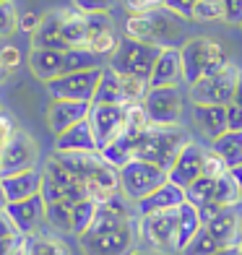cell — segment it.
Segmentation results:
<instances>
[{"label":"cell","instance_id":"16","mask_svg":"<svg viewBox=\"0 0 242 255\" xmlns=\"http://www.w3.org/2000/svg\"><path fill=\"white\" fill-rule=\"evenodd\" d=\"M91 104L89 102H71V99H52L47 107V128L52 135L65 133L68 128L89 120Z\"/></svg>","mask_w":242,"mask_h":255},{"label":"cell","instance_id":"21","mask_svg":"<svg viewBox=\"0 0 242 255\" xmlns=\"http://www.w3.org/2000/svg\"><path fill=\"white\" fill-rule=\"evenodd\" d=\"M0 188H3V195L8 203H18L39 195L42 190V169H29L21 172V175H10V177H0Z\"/></svg>","mask_w":242,"mask_h":255},{"label":"cell","instance_id":"45","mask_svg":"<svg viewBox=\"0 0 242 255\" xmlns=\"http://www.w3.org/2000/svg\"><path fill=\"white\" fill-rule=\"evenodd\" d=\"M0 60L5 63V68L10 73H13L18 68V63H21V52L13 47V44H5V47H0Z\"/></svg>","mask_w":242,"mask_h":255},{"label":"cell","instance_id":"25","mask_svg":"<svg viewBox=\"0 0 242 255\" xmlns=\"http://www.w3.org/2000/svg\"><path fill=\"white\" fill-rule=\"evenodd\" d=\"M29 68H31V73L37 76L39 81L50 84V81L60 78L63 71H65V52L31 47V52H29Z\"/></svg>","mask_w":242,"mask_h":255},{"label":"cell","instance_id":"7","mask_svg":"<svg viewBox=\"0 0 242 255\" xmlns=\"http://www.w3.org/2000/svg\"><path fill=\"white\" fill-rule=\"evenodd\" d=\"M118 177H120V193L133 203L143 201L146 195H151L164 182H169L167 169H161L156 164H148V161H141V159H133L125 167H120Z\"/></svg>","mask_w":242,"mask_h":255},{"label":"cell","instance_id":"30","mask_svg":"<svg viewBox=\"0 0 242 255\" xmlns=\"http://www.w3.org/2000/svg\"><path fill=\"white\" fill-rule=\"evenodd\" d=\"M214 203L222 206V208H232L242 203V193L237 188V182L232 177V172H227L224 177L216 180V190H214Z\"/></svg>","mask_w":242,"mask_h":255},{"label":"cell","instance_id":"4","mask_svg":"<svg viewBox=\"0 0 242 255\" xmlns=\"http://www.w3.org/2000/svg\"><path fill=\"white\" fill-rule=\"evenodd\" d=\"M138 235H141L143 250L154 253V255L182 253V242H180V208L148 214V216H138Z\"/></svg>","mask_w":242,"mask_h":255},{"label":"cell","instance_id":"44","mask_svg":"<svg viewBox=\"0 0 242 255\" xmlns=\"http://www.w3.org/2000/svg\"><path fill=\"white\" fill-rule=\"evenodd\" d=\"M24 248V235H10L0 240V255H18Z\"/></svg>","mask_w":242,"mask_h":255},{"label":"cell","instance_id":"36","mask_svg":"<svg viewBox=\"0 0 242 255\" xmlns=\"http://www.w3.org/2000/svg\"><path fill=\"white\" fill-rule=\"evenodd\" d=\"M224 18L222 0H198V5L193 10V21H219Z\"/></svg>","mask_w":242,"mask_h":255},{"label":"cell","instance_id":"6","mask_svg":"<svg viewBox=\"0 0 242 255\" xmlns=\"http://www.w3.org/2000/svg\"><path fill=\"white\" fill-rule=\"evenodd\" d=\"M164 47H156V44H146V42H135V39H128L122 37L115 55L107 60V65L112 71H118L122 76H133L138 81H146L151 78V71L159 60V55Z\"/></svg>","mask_w":242,"mask_h":255},{"label":"cell","instance_id":"14","mask_svg":"<svg viewBox=\"0 0 242 255\" xmlns=\"http://www.w3.org/2000/svg\"><path fill=\"white\" fill-rule=\"evenodd\" d=\"M206 151L209 148L206 146H201L198 141H188V146L180 151V156L175 159V164L169 167V182H175L177 188H190V185L198 180V177H203V161H206Z\"/></svg>","mask_w":242,"mask_h":255},{"label":"cell","instance_id":"56","mask_svg":"<svg viewBox=\"0 0 242 255\" xmlns=\"http://www.w3.org/2000/svg\"><path fill=\"white\" fill-rule=\"evenodd\" d=\"M0 3H5V0H0Z\"/></svg>","mask_w":242,"mask_h":255},{"label":"cell","instance_id":"43","mask_svg":"<svg viewBox=\"0 0 242 255\" xmlns=\"http://www.w3.org/2000/svg\"><path fill=\"white\" fill-rule=\"evenodd\" d=\"M125 8L133 13H151V10L164 8V0H125Z\"/></svg>","mask_w":242,"mask_h":255},{"label":"cell","instance_id":"47","mask_svg":"<svg viewBox=\"0 0 242 255\" xmlns=\"http://www.w3.org/2000/svg\"><path fill=\"white\" fill-rule=\"evenodd\" d=\"M39 21H42V16H37V13H21V18H18V29H21V31H26L29 37H31V34L37 31Z\"/></svg>","mask_w":242,"mask_h":255},{"label":"cell","instance_id":"22","mask_svg":"<svg viewBox=\"0 0 242 255\" xmlns=\"http://www.w3.org/2000/svg\"><path fill=\"white\" fill-rule=\"evenodd\" d=\"M185 203V190L177 188L175 182H164L159 190H154L151 195H146L143 201L135 203L138 216H148V214H159V211H172Z\"/></svg>","mask_w":242,"mask_h":255},{"label":"cell","instance_id":"41","mask_svg":"<svg viewBox=\"0 0 242 255\" xmlns=\"http://www.w3.org/2000/svg\"><path fill=\"white\" fill-rule=\"evenodd\" d=\"M39 195L44 198V206H52V203L65 201V195H63V190H60V185H55L50 177H44V175H42V190H39Z\"/></svg>","mask_w":242,"mask_h":255},{"label":"cell","instance_id":"46","mask_svg":"<svg viewBox=\"0 0 242 255\" xmlns=\"http://www.w3.org/2000/svg\"><path fill=\"white\" fill-rule=\"evenodd\" d=\"M227 128L242 133V107H237V104H227Z\"/></svg>","mask_w":242,"mask_h":255},{"label":"cell","instance_id":"12","mask_svg":"<svg viewBox=\"0 0 242 255\" xmlns=\"http://www.w3.org/2000/svg\"><path fill=\"white\" fill-rule=\"evenodd\" d=\"M39 161V146L34 141V135L26 133L24 128H18L16 135L10 138V143L0 161V177H10V175H21V172L37 169Z\"/></svg>","mask_w":242,"mask_h":255},{"label":"cell","instance_id":"51","mask_svg":"<svg viewBox=\"0 0 242 255\" xmlns=\"http://www.w3.org/2000/svg\"><path fill=\"white\" fill-rule=\"evenodd\" d=\"M10 76V71H8V68H5V63L3 60H0V84H3V81Z\"/></svg>","mask_w":242,"mask_h":255},{"label":"cell","instance_id":"3","mask_svg":"<svg viewBox=\"0 0 242 255\" xmlns=\"http://www.w3.org/2000/svg\"><path fill=\"white\" fill-rule=\"evenodd\" d=\"M182 55V71H185V84H198L201 78L219 73L222 68L232 63L229 52L211 37H193L180 47Z\"/></svg>","mask_w":242,"mask_h":255},{"label":"cell","instance_id":"55","mask_svg":"<svg viewBox=\"0 0 242 255\" xmlns=\"http://www.w3.org/2000/svg\"><path fill=\"white\" fill-rule=\"evenodd\" d=\"M237 253H240V255H242V242H240V245H237Z\"/></svg>","mask_w":242,"mask_h":255},{"label":"cell","instance_id":"53","mask_svg":"<svg viewBox=\"0 0 242 255\" xmlns=\"http://www.w3.org/2000/svg\"><path fill=\"white\" fill-rule=\"evenodd\" d=\"M5 206H8V201H5V195H3V188H0V214L5 211Z\"/></svg>","mask_w":242,"mask_h":255},{"label":"cell","instance_id":"17","mask_svg":"<svg viewBox=\"0 0 242 255\" xmlns=\"http://www.w3.org/2000/svg\"><path fill=\"white\" fill-rule=\"evenodd\" d=\"M63 21H65V8L47 10V13L42 16L37 31L31 34V47L65 52L68 44H65V39H63Z\"/></svg>","mask_w":242,"mask_h":255},{"label":"cell","instance_id":"35","mask_svg":"<svg viewBox=\"0 0 242 255\" xmlns=\"http://www.w3.org/2000/svg\"><path fill=\"white\" fill-rule=\"evenodd\" d=\"M18 18H21V13L16 10L13 0L0 3V39H8L18 31Z\"/></svg>","mask_w":242,"mask_h":255},{"label":"cell","instance_id":"39","mask_svg":"<svg viewBox=\"0 0 242 255\" xmlns=\"http://www.w3.org/2000/svg\"><path fill=\"white\" fill-rule=\"evenodd\" d=\"M198 5V0H164V8L169 13L180 16L182 21H193V10Z\"/></svg>","mask_w":242,"mask_h":255},{"label":"cell","instance_id":"9","mask_svg":"<svg viewBox=\"0 0 242 255\" xmlns=\"http://www.w3.org/2000/svg\"><path fill=\"white\" fill-rule=\"evenodd\" d=\"M237 78H240V68L235 63H229L219 73L206 76L198 84H193L188 97H190L193 104H222V107H227V104H232V99H235Z\"/></svg>","mask_w":242,"mask_h":255},{"label":"cell","instance_id":"24","mask_svg":"<svg viewBox=\"0 0 242 255\" xmlns=\"http://www.w3.org/2000/svg\"><path fill=\"white\" fill-rule=\"evenodd\" d=\"M55 154H73V151H99V146L94 141L89 120L78 123L73 128H68L65 133L55 135Z\"/></svg>","mask_w":242,"mask_h":255},{"label":"cell","instance_id":"20","mask_svg":"<svg viewBox=\"0 0 242 255\" xmlns=\"http://www.w3.org/2000/svg\"><path fill=\"white\" fill-rule=\"evenodd\" d=\"M180 81H185L182 71V55L180 47H164L159 55V60L148 78V89H161V86H180Z\"/></svg>","mask_w":242,"mask_h":255},{"label":"cell","instance_id":"57","mask_svg":"<svg viewBox=\"0 0 242 255\" xmlns=\"http://www.w3.org/2000/svg\"><path fill=\"white\" fill-rule=\"evenodd\" d=\"M18 255H21V253H18Z\"/></svg>","mask_w":242,"mask_h":255},{"label":"cell","instance_id":"23","mask_svg":"<svg viewBox=\"0 0 242 255\" xmlns=\"http://www.w3.org/2000/svg\"><path fill=\"white\" fill-rule=\"evenodd\" d=\"M193 123L198 125V130L211 143L229 130L227 128V107H222V104H193Z\"/></svg>","mask_w":242,"mask_h":255},{"label":"cell","instance_id":"37","mask_svg":"<svg viewBox=\"0 0 242 255\" xmlns=\"http://www.w3.org/2000/svg\"><path fill=\"white\" fill-rule=\"evenodd\" d=\"M16 130H18L16 118H13L10 112L0 110V161H3V154H5V148H8V143H10V138L16 135Z\"/></svg>","mask_w":242,"mask_h":255},{"label":"cell","instance_id":"5","mask_svg":"<svg viewBox=\"0 0 242 255\" xmlns=\"http://www.w3.org/2000/svg\"><path fill=\"white\" fill-rule=\"evenodd\" d=\"M138 245V219L110 229H89L78 237V250L84 255H133Z\"/></svg>","mask_w":242,"mask_h":255},{"label":"cell","instance_id":"42","mask_svg":"<svg viewBox=\"0 0 242 255\" xmlns=\"http://www.w3.org/2000/svg\"><path fill=\"white\" fill-rule=\"evenodd\" d=\"M222 10H224L222 21L232 26H242V0H222Z\"/></svg>","mask_w":242,"mask_h":255},{"label":"cell","instance_id":"27","mask_svg":"<svg viewBox=\"0 0 242 255\" xmlns=\"http://www.w3.org/2000/svg\"><path fill=\"white\" fill-rule=\"evenodd\" d=\"M21 255H71L68 245L55 235V232H34L24 237V248Z\"/></svg>","mask_w":242,"mask_h":255},{"label":"cell","instance_id":"40","mask_svg":"<svg viewBox=\"0 0 242 255\" xmlns=\"http://www.w3.org/2000/svg\"><path fill=\"white\" fill-rule=\"evenodd\" d=\"M118 0H73V8L84 10V13H110V8Z\"/></svg>","mask_w":242,"mask_h":255},{"label":"cell","instance_id":"49","mask_svg":"<svg viewBox=\"0 0 242 255\" xmlns=\"http://www.w3.org/2000/svg\"><path fill=\"white\" fill-rule=\"evenodd\" d=\"M232 104H237V107H242V71H240L237 86H235V99H232Z\"/></svg>","mask_w":242,"mask_h":255},{"label":"cell","instance_id":"50","mask_svg":"<svg viewBox=\"0 0 242 255\" xmlns=\"http://www.w3.org/2000/svg\"><path fill=\"white\" fill-rule=\"evenodd\" d=\"M229 172H232V177H235V182H237V188H240V193H242V164L232 167V169H229Z\"/></svg>","mask_w":242,"mask_h":255},{"label":"cell","instance_id":"13","mask_svg":"<svg viewBox=\"0 0 242 255\" xmlns=\"http://www.w3.org/2000/svg\"><path fill=\"white\" fill-rule=\"evenodd\" d=\"M182 97L180 86H161V89H148L143 99V107L151 125H177L182 118Z\"/></svg>","mask_w":242,"mask_h":255},{"label":"cell","instance_id":"33","mask_svg":"<svg viewBox=\"0 0 242 255\" xmlns=\"http://www.w3.org/2000/svg\"><path fill=\"white\" fill-rule=\"evenodd\" d=\"M219 250H222V248H219V242L214 240V235L209 232V227L203 224L198 232H195V237L188 242L185 250H182L180 255H216Z\"/></svg>","mask_w":242,"mask_h":255},{"label":"cell","instance_id":"11","mask_svg":"<svg viewBox=\"0 0 242 255\" xmlns=\"http://www.w3.org/2000/svg\"><path fill=\"white\" fill-rule=\"evenodd\" d=\"M89 125L99 151L125 135V104H91Z\"/></svg>","mask_w":242,"mask_h":255},{"label":"cell","instance_id":"52","mask_svg":"<svg viewBox=\"0 0 242 255\" xmlns=\"http://www.w3.org/2000/svg\"><path fill=\"white\" fill-rule=\"evenodd\" d=\"M216 255H240V253H237V248H227V250H219Z\"/></svg>","mask_w":242,"mask_h":255},{"label":"cell","instance_id":"34","mask_svg":"<svg viewBox=\"0 0 242 255\" xmlns=\"http://www.w3.org/2000/svg\"><path fill=\"white\" fill-rule=\"evenodd\" d=\"M97 206H99V201H94V198H86V201H81V203H73V235L76 237H81L91 227L94 214H97Z\"/></svg>","mask_w":242,"mask_h":255},{"label":"cell","instance_id":"19","mask_svg":"<svg viewBox=\"0 0 242 255\" xmlns=\"http://www.w3.org/2000/svg\"><path fill=\"white\" fill-rule=\"evenodd\" d=\"M42 175H44V177H50L55 185H60V190H63V195H65V201H68V203H81V201L91 198L86 185L81 182V180L73 175V172H68V169H65L52 154L44 159Z\"/></svg>","mask_w":242,"mask_h":255},{"label":"cell","instance_id":"29","mask_svg":"<svg viewBox=\"0 0 242 255\" xmlns=\"http://www.w3.org/2000/svg\"><path fill=\"white\" fill-rule=\"evenodd\" d=\"M211 148L227 161V167H229V169L237 167V164H242V133L227 130L224 135H219V138H216Z\"/></svg>","mask_w":242,"mask_h":255},{"label":"cell","instance_id":"48","mask_svg":"<svg viewBox=\"0 0 242 255\" xmlns=\"http://www.w3.org/2000/svg\"><path fill=\"white\" fill-rule=\"evenodd\" d=\"M10 235H18V229H16L13 222H10V216L3 211V214H0V240H3V237H10Z\"/></svg>","mask_w":242,"mask_h":255},{"label":"cell","instance_id":"10","mask_svg":"<svg viewBox=\"0 0 242 255\" xmlns=\"http://www.w3.org/2000/svg\"><path fill=\"white\" fill-rule=\"evenodd\" d=\"M102 71L105 68H94V71H78V73H63L47 84V91L52 99H71V102H89L94 104Z\"/></svg>","mask_w":242,"mask_h":255},{"label":"cell","instance_id":"28","mask_svg":"<svg viewBox=\"0 0 242 255\" xmlns=\"http://www.w3.org/2000/svg\"><path fill=\"white\" fill-rule=\"evenodd\" d=\"M107 60L91 52L89 47H76L65 50V71L63 73H78V71H94V68H105Z\"/></svg>","mask_w":242,"mask_h":255},{"label":"cell","instance_id":"1","mask_svg":"<svg viewBox=\"0 0 242 255\" xmlns=\"http://www.w3.org/2000/svg\"><path fill=\"white\" fill-rule=\"evenodd\" d=\"M188 141L190 135L180 125H148L143 133L133 138V159L148 161V164H156L169 172Z\"/></svg>","mask_w":242,"mask_h":255},{"label":"cell","instance_id":"54","mask_svg":"<svg viewBox=\"0 0 242 255\" xmlns=\"http://www.w3.org/2000/svg\"><path fill=\"white\" fill-rule=\"evenodd\" d=\"M133 255H154V253H148V250H135Z\"/></svg>","mask_w":242,"mask_h":255},{"label":"cell","instance_id":"2","mask_svg":"<svg viewBox=\"0 0 242 255\" xmlns=\"http://www.w3.org/2000/svg\"><path fill=\"white\" fill-rule=\"evenodd\" d=\"M182 34V18L169 13L167 8L151 10V13H133L125 21V37L156 47H177Z\"/></svg>","mask_w":242,"mask_h":255},{"label":"cell","instance_id":"15","mask_svg":"<svg viewBox=\"0 0 242 255\" xmlns=\"http://www.w3.org/2000/svg\"><path fill=\"white\" fill-rule=\"evenodd\" d=\"M5 214L10 216V222L16 224L18 235H34V232H42L44 216H47V206H44L42 195H34V198L26 201H18V203H8L5 206Z\"/></svg>","mask_w":242,"mask_h":255},{"label":"cell","instance_id":"32","mask_svg":"<svg viewBox=\"0 0 242 255\" xmlns=\"http://www.w3.org/2000/svg\"><path fill=\"white\" fill-rule=\"evenodd\" d=\"M214 190H216V180H211V177H198V180L190 185V188H185V201L201 211L206 203L214 201Z\"/></svg>","mask_w":242,"mask_h":255},{"label":"cell","instance_id":"38","mask_svg":"<svg viewBox=\"0 0 242 255\" xmlns=\"http://www.w3.org/2000/svg\"><path fill=\"white\" fill-rule=\"evenodd\" d=\"M229 172V167H227V161L219 156L214 148H209L206 151V161H203V177H211V180H219V177H224Z\"/></svg>","mask_w":242,"mask_h":255},{"label":"cell","instance_id":"31","mask_svg":"<svg viewBox=\"0 0 242 255\" xmlns=\"http://www.w3.org/2000/svg\"><path fill=\"white\" fill-rule=\"evenodd\" d=\"M44 222L52 227V232H73V203L60 201V203L47 206Z\"/></svg>","mask_w":242,"mask_h":255},{"label":"cell","instance_id":"8","mask_svg":"<svg viewBox=\"0 0 242 255\" xmlns=\"http://www.w3.org/2000/svg\"><path fill=\"white\" fill-rule=\"evenodd\" d=\"M146 94H148L146 81H138L133 76H122L118 71H112L110 65H105L94 104H133V102H143Z\"/></svg>","mask_w":242,"mask_h":255},{"label":"cell","instance_id":"26","mask_svg":"<svg viewBox=\"0 0 242 255\" xmlns=\"http://www.w3.org/2000/svg\"><path fill=\"white\" fill-rule=\"evenodd\" d=\"M63 39L68 50L76 47H89L91 29H89V16L78 8H65V21H63Z\"/></svg>","mask_w":242,"mask_h":255},{"label":"cell","instance_id":"18","mask_svg":"<svg viewBox=\"0 0 242 255\" xmlns=\"http://www.w3.org/2000/svg\"><path fill=\"white\" fill-rule=\"evenodd\" d=\"M206 227H209V232L214 235V240L219 242V248H222V250L237 248L242 242V208L240 206L224 208V211L216 214Z\"/></svg>","mask_w":242,"mask_h":255}]
</instances>
